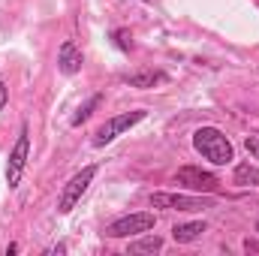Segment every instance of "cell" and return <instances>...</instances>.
<instances>
[{
  "label": "cell",
  "instance_id": "6da1fadb",
  "mask_svg": "<svg viewBox=\"0 0 259 256\" xmlns=\"http://www.w3.org/2000/svg\"><path fill=\"white\" fill-rule=\"evenodd\" d=\"M193 148L214 166H226L235 160V151H232V142L226 139V133L217 127H199L193 133Z\"/></svg>",
  "mask_w": 259,
  "mask_h": 256
},
{
  "label": "cell",
  "instance_id": "7a4b0ae2",
  "mask_svg": "<svg viewBox=\"0 0 259 256\" xmlns=\"http://www.w3.org/2000/svg\"><path fill=\"white\" fill-rule=\"evenodd\" d=\"M145 118H148V112H145V109H133V112H124V115L109 118L103 127L94 133V148H106V145H112L118 136H124L127 130H133L136 124H142Z\"/></svg>",
  "mask_w": 259,
  "mask_h": 256
},
{
  "label": "cell",
  "instance_id": "3957f363",
  "mask_svg": "<svg viewBox=\"0 0 259 256\" xmlns=\"http://www.w3.org/2000/svg\"><path fill=\"white\" fill-rule=\"evenodd\" d=\"M157 226V217L151 211H136V214H124L118 220H112L106 226V235L109 238H130V235H142V232H151Z\"/></svg>",
  "mask_w": 259,
  "mask_h": 256
},
{
  "label": "cell",
  "instance_id": "277c9868",
  "mask_svg": "<svg viewBox=\"0 0 259 256\" xmlns=\"http://www.w3.org/2000/svg\"><path fill=\"white\" fill-rule=\"evenodd\" d=\"M97 178V166H84L81 172H75L69 181H66V187L61 190V199H58V214H69L75 205H78V199L88 193L91 187V181Z\"/></svg>",
  "mask_w": 259,
  "mask_h": 256
},
{
  "label": "cell",
  "instance_id": "5b68a950",
  "mask_svg": "<svg viewBox=\"0 0 259 256\" xmlns=\"http://www.w3.org/2000/svg\"><path fill=\"white\" fill-rule=\"evenodd\" d=\"M27 154H30V130L27 124L21 127L12 151H9V163H6V184L9 190H15L21 184V175H24V166H27Z\"/></svg>",
  "mask_w": 259,
  "mask_h": 256
},
{
  "label": "cell",
  "instance_id": "8992f818",
  "mask_svg": "<svg viewBox=\"0 0 259 256\" xmlns=\"http://www.w3.org/2000/svg\"><path fill=\"white\" fill-rule=\"evenodd\" d=\"M151 205L163 211H202L211 205L208 196H187V193H151Z\"/></svg>",
  "mask_w": 259,
  "mask_h": 256
},
{
  "label": "cell",
  "instance_id": "52a82bcc",
  "mask_svg": "<svg viewBox=\"0 0 259 256\" xmlns=\"http://www.w3.org/2000/svg\"><path fill=\"white\" fill-rule=\"evenodd\" d=\"M175 181H178L181 187L196 190V193H217V187H220L217 175H211V172H205V169H199V166H181L178 175H175Z\"/></svg>",
  "mask_w": 259,
  "mask_h": 256
},
{
  "label": "cell",
  "instance_id": "ba28073f",
  "mask_svg": "<svg viewBox=\"0 0 259 256\" xmlns=\"http://www.w3.org/2000/svg\"><path fill=\"white\" fill-rule=\"evenodd\" d=\"M81 66H84L81 49H78L72 39H64L61 49H58V69H61L64 75H75V72H81Z\"/></svg>",
  "mask_w": 259,
  "mask_h": 256
},
{
  "label": "cell",
  "instance_id": "9c48e42d",
  "mask_svg": "<svg viewBox=\"0 0 259 256\" xmlns=\"http://www.w3.org/2000/svg\"><path fill=\"white\" fill-rule=\"evenodd\" d=\"M124 81H127L130 88L148 91V88L163 84V81H166V72H160V69H142V72H130V75H124Z\"/></svg>",
  "mask_w": 259,
  "mask_h": 256
},
{
  "label": "cell",
  "instance_id": "30bf717a",
  "mask_svg": "<svg viewBox=\"0 0 259 256\" xmlns=\"http://www.w3.org/2000/svg\"><path fill=\"white\" fill-rule=\"evenodd\" d=\"M205 223L202 220H193V223H178L175 229H172V238H175V244H190L196 238H202L205 235Z\"/></svg>",
  "mask_w": 259,
  "mask_h": 256
},
{
  "label": "cell",
  "instance_id": "8fae6325",
  "mask_svg": "<svg viewBox=\"0 0 259 256\" xmlns=\"http://www.w3.org/2000/svg\"><path fill=\"white\" fill-rule=\"evenodd\" d=\"M163 250V238L160 235H145V238H139V241H133L130 244V253L133 256H145V253H160Z\"/></svg>",
  "mask_w": 259,
  "mask_h": 256
},
{
  "label": "cell",
  "instance_id": "7c38bea8",
  "mask_svg": "<svg viewBox=\"0 0 259 256\" xmlns=\"http://www.w3.org/2000/svg\"><path fill=\"white\" fill-rule=\"evenodd\" d=\"M235 184H241V187H259V169L250 166V163L235 166Z\"/></svg>",
  "mask_w": 259,
  "mask_h": 256
},
{
  "label": "cell",
  "instance_id": "4fadbf2b",
  "mask_svg": "<svg viewBox=\"0 0 259 256\" xmlns=\"http://www.w3.org/2000/svg\"><path fill=\"white\" fill-rule=\"evenodd\" d=\"M100 103H103V94H94V97H91V100H88L84 106H78V112H75V115L69 118V124H72V127H81V124H84V121H88V118L94 115V109H97Z\"/></svg>",
  "mask_w": 259,
  "mask_h": 256
},
{
  "label": "cell",
  "instance_id": "5bb4252c",
  "mask_svg": "<svg viewBox=\"0 0 259 256\" xmlns=\"http://www.w3.org/2000/svg\"><path fill=\"white\" fill-rule=\"evenodd\" d=\"M112 42H115L121 52H133V33H130L127 27H118V30H112Z\"/></svg>",
  "mask_w": 259,
  "mask_h": 256
},
{
  "label": "cell",
  "instance_id": "9a60e30c",
  "mask_svg": "<svg viewBox=\"0 0 259 256\" xmlns=\"http://www.w3.org/2000/svg\"><path fill=\"white\" fill-rule=\"evenodd\" d=\"M244 148H247V151L259 160V136H247V139H244Z\"/></svg>",
  "mask_w": 259,
  "mask_h": 256
},
{
  "label": "cell",
  "instance_id": "2e32d148",
  "mask_svg": "<svg viewBox=\"0 0 259 256\" xmlns=\"http://www.w3.org/2000/svg\"><path fill=\"white\" fill-rule=\"evenodd\" d=\"M6 103H9V88H6V81H0V112L6 109Z\"/></svg>",
  "mask_w": 259,
  "mask_h": 256
},
{
  "label": "cell",
  "instance_id": "e0dca14e",
  "mask_svg": "<svg viewBox=\"0 0 259 256\" xmlns=\"http://www.w3.org/2000/svg\"><path fill=\"white\" fill-rule=\"evenodd\" d=\"M244 250L247 253H259V238H244Z\"/></svg>",
  "mask_w": 259,
  "mask_h": 256
},
{
  "label": "cell",
  "instance_id": "ac0fdd59",
  "mask_svg": "<svg viewBox=\"0 0 259 256\" xmlns=\"http://www.w3.org/2000/svg\"><path fill=\"white\" fill-rule=\"evenodd\" d=\"M46 253H49V256H64L66 253V244H55V247H49Z\"/></svg>",
  "mask_w": 259,
  "mask_h": 256
},
{
  "label": "cell",
  "instance_id": "d6986e66",
  "mask_svg": "<svg viewBox=\"0 0 259 256\" xmlns=\"http://www.w3.org/2000/svg\"><path fill=\"white\" fill-rule=\"evenodd\" d=\"M18 253V244H6V256H15Z\"/></svg>",
  "mask_w": 259,
  "mask_h": 256
},
{
  "label": "cell",
  "instance_id": "ffe728a7",
  "mask_svg": "<svg viewBox=\"0 0 259 256\" xmlns=\"http://www.w3.org/2000/svg\"><path fill=\"white\" fill-rule=\"evenodd\" d=\"M256 232H259V223H256Z\"/></svg>",
  "mask_w": 259,
  "mask_h": 256
}]
</instances>
